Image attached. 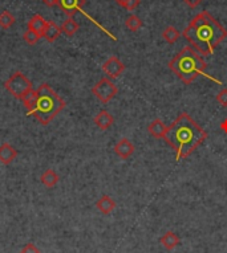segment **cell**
Instances as JSON below:
<instances>
[{
  "instance_id": "obj_18",
  "label": "cell",
  "mask_w": 227,
  "mask_h": 253,
  "mask_svg": "<svg viewBox=\"0 0 227 253\" xmlns=\"http://www.w3.org/2000/svg\"><path fill=\"white\" fill-rule=\"evenodd\" d=\"M79 30H80V25H79V23H77L73 17H68V19L61 24V32L65 36H68V37L75 36L76 33L79 32Z\"/></svg>"
},
{
  "instance_id": "obj_13",
  "label": "cell",
  "mask_w": 227,
  "mask_h": 253,
  "mask_svg": "<svg viewBox=\"0 0 227 253\" xmlns=\"http://www.w3.org/2000/svg\"><path fill=\"white\" fill-rule=\"evenodd\" d=\"M96 207L101 214L109 215L114 211V208H116V202H114L109 195H102V196L96 202Z\"/></svg>"
},
{
  "instance_id": "obj_4",
  "label": "cell",
  "mask_w": 227,
  "mask_h": 253,
  "mask_svg": "<svg viewBox=\"0 0 227 253\" xmlns=\"http://www.w3.org/2000/svg\"><path fill=\"white\" fill-rule=\"evenodd\" d=\"M169 68L185 85L194 82L198 79V76H205L212 81H218L211 76L206 75V61L203 56L199 55L192 45L182 48L179 53H177V56L169 61Z\"/></svg>"
},
{
  "instance_id": "obj_12",
  "label": "cell",
  "mask_w": 227,
  "mask_h": 253,
  "mask_svg": "<svg viewBox=\"0 0 227 253\" xmlns=\"http://www.w3.org/2000/svg\"><path fill=\"white\" fill-rule=\"evenodd\" d=\"M95 125H96L97 127L102 131H105L111 127L113 122H114V118H113V115L109 113V111H106V110H101L100 113L95 117Z\"/></svg>"
},
{
  "instance_id": "obj_11",
  "label": "cell",
  "mask_w": 227,
  "mask_h": 253,
  "mask_svg": "<svg viewBox=\"0 0 227 253\" xmlns=\"http://www.w3.org/2000/svg\"><path fill=\"white\" fill-rule=\"evenodd\" d=\"M166 130H167V126L165 125V122H163L161 118L153 119V122H150L149 126H147V131H149V134L156 139L163 138V137H165V133H166Z\"/></svg>"
},
{
  "instance_id": "obj_9",
  "label": "cell",
  "mask_w": 227,
  "mask_h": 253,
  "mask_svg": "<svg viewBox=\"0 0 227 253\" xmlns=\"http://www.w3.org/2000/svg\"><path fill=\"white\" fill-rule=\"evenodd\" d=\"M113 150H114L117 157H120L121 159H128L129 157L133 155L136 147H134V144L131 143L128 138H121L116 144H114Z\"/></svg>"
},
{
  "instance_id": "obj_6",
  "label": "cell",
  "mask_w": 227,
  "mask_h": 253,
  "mask_svg": "<svg viewBox=\"0 0 227 253\" xmlns=\"http://www.w3.org/2000/svg\"><path fill=\"white\" fill-rule=\"evenodd\" d=\"M92 93L100 102L108 104L116 97L117 93H118V88L113 84V81L111 79L104 77L95 84V86L92 88Z\"/></svg>"
},
{
  "instance_id": "obj_26",
  "label": "cell",
  "mask_w": 227,
  "mask_h": 253,
  "mask_svg": "<svg viewBox=\"0 0 227 253\" xmlns=\"http://www.w3.org/2000/svg\"><path fill=\"white\" fill-rule=\"evenodd\" d=\"M183 3L190 8H197L198 5H201L202 0H183Z\"/></svg>"
},
{
  "instance_id": "obj_27",
  "label": "cell",
  "mask_w": 227,
  "mask_h": 253,
  "mask_svg": "<svg viewBox=\"0 0 227 253\" xmlns=\"http://www.w3.org/2000/svg\"><path fill=\"white\" fill-rule=\"evenodd\" d=\"M43 3L47 7H56V5H59V0H43Z\"/></svg>"
},
{
  "instance_id": "obj_22",
  "label": "cell",
  "mask_w": 227,
  "mask_h": 253,
  "mask_svg": "<svg viewBox=\"0 0 227 253\" xmlns=\"http://www.w3.org/2000/svg\"><path fill=\"white\" fill-rule=\"evenodd\" d=\"M23 39L28 45H36L39 43V40L41 39V35L35 32V31L27 30L24 32V35H23Z\"/></svg>"
},
{
  "instance_id": "obj_3",
  "label": "cell",
  "mask_w": 227,
  "mask_h": 253,
  "mask_svg": "<svg viewBox=\"0 0 227 253\" xmlns=\"http://www.w3.org/2000/svg\"><path fill=\"white\" fill-rule=\"evenodd\" d=\"M28 115H33L41 125H49L65 108V101L48 84H41L21 101Z\"/></svg>"
},
{
  "instance_id": "obj_17",
  "label": "cell",
  "mask_w": 227,
  "mask_h": 253,
  "mask_svg": "<svg viewBox=\"0 0 227 253\" xmlns=\"http://www.w3.org/2000/svg\"><path fill=\"white\" fill-rule=\"evenodd\" d=\"M40 180H41V183L44 184L47 189H53L56 184L59 183L60 178H59V175H57V173H56L55 170L48 169V170H46L43 174H41Z\"/></svg>"
},
{
  "instance_id": "obj_23",
  "label": "cell",
  "mask_w": 227,
  "mask_h": 253,
  "mask_svg": "<svg viewBox=\"0 0 227 253\" xmlns=\"http://www.w3.org/2000/svg\"><path fill=\"white\" fill-rule=\"evenodd\" d=\"M138 5H140V0H125L121 7L126 11H134Z\"/></svg>"
},
{
  "instance_id": "obj_14",
  "label": "cell",
  "mask_w": 227,
  "mask_h": 253,
  "mask_svg": "<svg viewBox=\"0 0 227 253\" xmlns=\"http://www.w3.org/2000/svg\"><path fill=\"white\" fill-rule=\"evenodd\" d=\"M63 33L61 32V27L56 24L55 21H48L47 23V27L44 32H43V37L48 41V43H53L56 40L60 37V35Z\"/></svg>"
},
{
  "instance_id": "obj_24",
  "label": "cell",
  "mask_w": 227,
  "mask_h": 253,
  "mask_svg": "<svg viewBox=\"0 0 227 253\" xmlns=\"http://www.w3.org/2000/svg\"><path fill=\"white\" fill-rule=\"evenodd\" d=\"M20 253H41V252H40V249L37 248L35 244L28 243V244H25L24 247L21 248Z\"/></svg>"
},
{
  "instance_id": "obj_7",
  "label": "cell",
  "mask_w": 227,
  "mask_h": 253,
  "mask_svg": "<svg viewBox=\"0 0 227 253\" xmlns=\"http://www.w3.org/2000/svg\"><path fill=\"white\" fill-rule=\"evenodd\" d=\"M101 69H102V72L105 73V76L108 77V79H116L124 73V70H125V64H124L117 56H111V57L102 64Z\"/></svg>"
},
{
  "instance_id": "obj_15",
  "label": "cell",
  "mask_w": 227,
  "mask_h": 253,
  "mask_svg": "<svg viewBox=\"0 0 227 253\" xmlns=\"http://www.w3.org/2000/svg\"><path fill=\"white\" fill-rule=\"evenodd\" d=\"M160 243L167 251H173V249L177 248L181 244V240L178 237V235L174 234L173 231H167L166 234L160 238Z\"/></svg>"
},
{
  "instance_id": "obj_20",
  "label": "cell",
  "mask_w": 227,
  "mask_h": 253,
  "mask_svg": "<svg viewBox=\"0 0 227 253\" xmlns=\"http://www.w3.org/2000/svg\"><path fill=\"white\" fill-rule=\"evenodd\" d=\"M16 23L15 16L11 14L10 11H3L0 14V28L3 30H10L12 25Z\"/></svg>"
},
{
  "instance_id": "obj_1",
  "label": "cell",
  "mask_w": 227,
  "mask_h": 253,
  "mask_svg": "<svg viewBox=\"0 0 227 253\" xmlns=\"http://www.w3.org/2000/svg\"><path fill=\"white\" fill-rule=\"evenodd\" d=\"M206 138V131L187 113L178 115L176 121L167 126L163 137L165 142L174 150L177 162L190 157Z\"/></svg>"
},
{
  "instance_id": "obj_5",
  "label": "cell",
  "mask_w": 227,
  "mask_h": 253,
  "mask_svg": "<svg viewBox=\"0 0 227 253\" xmlns=\"http://www.w3.org/2000/svg\"><path fill=\"white\" fill-rule=\"evenodd\" d=\"M4 88L11 95H14L16 99H20V101H23L33 90L31 79L21 72H15L11 76L4 82Z\"/></svg>"
},
{
  "instance_id": "obj_25",
  "label": "cell",
  "mask_w": 227,
  "mask_h": 253,
  "mask_svg": "<svg viewBox=\"0 0 227 253\" xmlns=\"http://www.w3.org/2000/svg\"><path fill=\"white\" fill-rule=\"evenodd\" d=\"M217 101L222 105L223 108H227V88L222 89L217 95Z\"/></svg>"
},
{
  "instance_id": "obj_28",
  "label": "cell",
  "mask_w": 227,
  "mask_h": 253,
  "mask_svg": "<svg viewBox=\"0 0 227 253\" xmlns=\"http://www.w3.org/2000/svg\"><path fill=\"white\" fill-rule=\"evenodd\" d=\"M221 129H222L223 133H226L227 134V118L223 121L222 124H221Z\"/></svg>"
},
{
  "instance_id": "obj_10",
  "label": "cell",
  "mask_w": 227,
  "mask_h": 253,
  "mask_svg": "<svg viewBox=\"0 0 227 253\" xmlns=\"http://www.w3.org/2000/svg\"><path fill=\"white\" fill-rule=\"evenodd\" d=\"M16 157H17V151L12 144L8 142L0 144V163L11 164L15 160Z\"/></svg>"
},
{
  "instance_id": "obj_29",
  "label": "cell",
  "mask_w": 227,
  "mask_h": 253,
  "mask_svg": "<svg viewBox=\"0 0 227 253\" xmlns=\"http://www.w3.org/2000/svg\"><path fill=\"white\" fill-rule=\"evenodd\" d=\"M114 1H116V3H117V4H118V5H121L122 3L125 1V0H114Z\"/></svg>"
},
{
  "instance_id": "obj_2",
  "label": "cell",
  "mask_w": 227,
  "mask_h": 253,
  "mask_svg": "<svg viewBox=\"0 0 227 253\" xmlns=\"http://www.w3.org/2000/svg\"><path fill=\"white\" fill-rule=\"evenodd\" d=\"M182 36L199 55L211 56L218 45L227 37V31L207 11H202L190 21Z\"/></svg>"
},
{
  "instance_id": "obj_8",
  "label": "cell",
  "mask_w": 227,
  "mask_h": 253,
  "mask_svg": "<svg viewBox=\"0 0 227 253\" xmlns=\"http://www.w3.org/2000/svg\"><path fill=\"white\" fill-rule=\"evenodd\" d=\"M85 3L86 0H59V7L68 17H73L82 10Z\"/></svg>"
},
{
  "instance_id": "obj_16",
  "label": "cell",
  "mask_w": 227,
  "mask_h": 253,
  "mask_svg": "<svg viewBox=\"0 0 227 253\" xmlns=\"http://www.w3.org/2000/svg\"><path fill=\"white\" fill-rule=\"evenodd\" d=\"M47 23H48V20L44 19V17L41 15H39V14H36V15H33L28 20L27 25H28V30L35 31L37 33H40L41 37H43V32L46 30Z\"/></svg>"
},
{
  "instance_id": "obj_19",
  "label": "cell",
  "mask_w": 227,
  "mask_h": 253,
  "mask_svg": "<svg viewBox=\"0 0 227 253\" xmlns=\"http://www.w3.org/2000/svg\"><path fill=\"white\" fill-rule=\"evenodd\" d=\"M162 39L166 41L167 44H174V43H177L178 41V39L181 37L182 33L179 32V31L177 30L176 27H167V28H165L163 30V32H162Z\"/></svg>"
},
{
  "instance_id": "obj_21",
  "label": "cell",
  "mask_w": 227,
  "mask_h": 253,
  "mask_svg": "<svg viewBox=\"0 0 227 253\" xmlns=\"http://www.w3.org/2000/svg\"><path fill=\"white\" fill-rule=\"evenodd\" d=\"M125 25L126 28H128L129 31H131V32H137V31L141 30L144 23H142V20L140 19L138 16L130 15L125 20Z\"/></svg>"
}]
</instances>
